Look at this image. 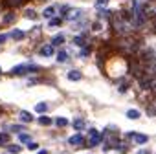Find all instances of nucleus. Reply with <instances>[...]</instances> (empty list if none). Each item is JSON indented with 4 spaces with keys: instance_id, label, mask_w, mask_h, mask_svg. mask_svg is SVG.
<instances>
[{
    "instance_id": "nucleus-1",
    "label": "nucleus",
    "mask_w": 156,
    "mask_h": 154,
    "mask_svg": "<svg viewBox=\"0 0 156 154\" xmlns=\"http://www.w3.org/2000/svg\"><path fill=\"white\" fill-rule=\"evenodd\" d=\"M141 11L147 19H156V0H147L141 6Z\"/></svg>"
},
{
    "instance_id": "nucleus-2",
    "label": "nucleus",
    "mask_w": 156,
    "mask_h": 154,
    "mask_svg": "<svg viewBox=\"0 0 156 154\" xmlns=\"http://www.w3.org/2000/svg\"><path fill=\"white\" fill-rule=\"evenodd\" d=\"M28 2V0H2V6L6 9H15V8H20Z\"/></svg>"
},
{
    "instance_id": "nucleus-3",
    "label": "nucleus",
    "mask_w": 156,
    "mask_h": 154,
    "mask_svg": "<svg viewBox=\"0 0 156 154\" xmlns=\"http://www.w3.org/2000/svg\"><path fill=\"white\" fill-rule=\"evenodd\" d=\"M85 15V11L83 9H70L68 11V15L64 17L66 20H70V22H75V20H81V17Z\"/></svg>"
},
{
    "instance_id": "nucleus-4",
    "label": "nucleus",
    "mask_w": 156,
    "mask_h": 154,
    "mask_svg": "<svg viewBox=\"0 0 156 154\" xmlns=\"http://www.w3.org/2000/svg\"><path fill=\"white\" fill-rule=\"evenodd\" d=\"M101 139H103V136H99L96 128H90V139H88L87 147H96V145H99Z\"/></svg>"
},
{
    "instance_id": "nucleus-5",
    "label": "nucleus",
    "mask_w": 156,
    "mask_h": 154,
    "mask_svg": "<svg viewBox=\"0 0 156 154\" xmlns=\"http://www.w3.org/2000/svg\"><path fill=\"white\" fill-rule=\"evenodd\" d=\"M15 17H17V15H15V11H13V9H9V11H6L2 17H0V22H2V26H8V24H11V22L15 20Z\"/></svg>"
},
{
    "instance_id": "nucleus-6",
    "label": "nucleus",
    "mask_w": 156,
    "mask_h": 154,
    "mask_svg": "<svg viewBox=\"0 0 156 154\" xmlns=\"http://www.w3.org/2000/svg\"><path fill=\"white\" fill-rule=\"evenodd\" d=\"M68 143H70L72 147H85V138H83L81 134H73V136L68 139Z\"/></svg>"
},
{
    "instance_id": "nucleus-7",
    "label": "nucleus",
    "mask_w": 156,
    "mask_h": 154,
    "mask_svg": "<svg viewBox=\"0 0 156 154\" xmlns=\"http://www.w3.org/2000/svg\"><path fill=\"white\" fill-rule=\"evenodd\" d=\"M129 138H130L134 143H138V145H143V143L149 141V136H145V134H134V132H130Z\"/></svg>"
},
{
    "instance_id": "nucleus-8",
    "label": "nucleus",
    "mask_w": 156,
    "mask_h": 154,
    "mask_svg": "<svg viewBox=\"0 0 156 154\" xmlns=\"http://www.w3.org/2000/svg\"><path fill=\"white\" fill-rule=\"evenodd\" d=\"M9 39H13V40H22V39H26V31H22V30H11V31H9Z\"/></svg>"
},
{
    "instance_id": "nucleus-9",
    "label": "nucleus",
    "mask_w": 156,
    "mask_h": 154,
    "mask_svg": "<svg viewBox=\"0 0 156 154\" xmlns=\"http://www.w3.org/2000/svg\"><path fill=\"white\" fill-rule=\"evenodd\" d=\"M39 53H41L42 57H51V55L55 53V50H53V46H51V44H44V46L39 50Z\"/></svg>"
},
{
    "instance_id": "nucleus-10",
    "label": "nucleus",
    "mask_w": 156,
    "mask_h": 154,
    "mask_svg": "<svg viewBox=\"0 0 156 154\" xmlns=\"http://www.w3.org/2000/svg\"><path fill=\"white\" fill-rule=\"evenodd\" d=\"M19 119H20L22 123H31V121H33V116H31L30 112H26V110H20V112H19Z\"/></svg>"
},
{
    "instance_id": "nucleus-11",
    "label": "nucleus",
    "mask_w": 156,
    "mask_h": 154,
    "mask_svg": "<svg viewBox=\"0 0 156 154\" xmlns=\"http://www.w3.org/2000/svg\"><path fill=\"white\" fill-rule=\"evenodd\" d=\"M81 77H83V73L79 70H70L68 72V79L70 81H81Z\"/></svg>"
},
{
    "instance_id": "nucleus-12",
    "label": "nucleus",
    "mask_w": 156,
    "mask_h": 154,
    "mask_svg": "<svg viewBox=\"0 0 156 154\" xmlns=\"http://www.w3.org/2000/svg\"><path fill=\"white\" fill-rule=\"evenodd\" d=\"M55 11H57L55 6H50V8H46V9L42 11V17H44V19H53V17H55Z\"/></svg>"
},
{
    "instance_id": "nucleus-13",
    "label": "nucleus",
    "mask_w": 156,
    "mask_h": 154,
    "mask_svg": "<svg viewBox=\"0 0 156 154\" xmlns=\"http://www.w3.org/2000/svg\"><path fill=\"white\" fill-rule=\"evenodd\" d=\"M61 24H62V17H53V19L48 22L50 28H57V26H61Z\"/></svg>"
},
{
    "instance_id": "nucleus-14",
    "label": "nucleus",
    "mask_w": 156,
    "mask_h": 154,
    "mask_svg": "<svg viewBox=\"0 0 156 154\" xmlns=\"http://www.w3.org/2000/svg\"><path fill=\"white\" fill-rule=\"evenodd\" d=\"M9 138H11V136H9L8 132H0V145H8V143H9Z\"/></svg>"
},
{
    "instance_id": "nucleus-15",
    "label": "nucleus",
    "mask_w": 156,
    "mask_h": 154,
    "mask_svg": "<svg viewBox=\"0 0 156 154\" xmlns=\"http://www.w3.org/2000/svg\"><path fill=\"white\" fill-rule=\"evenodd\" d=\"M51 46H61V44H64V37L62 35H57V37H53V40L50 42Z\"/></svg>"
},
{
    "instance_id": "nucleus-16",
    "label": "nucleus",
    "mask_w": 156,
    "mask_h": 154,
    "mask_svg": "<svg viewBox=\"0 0 156 154\" xmlns=\"http://www.w3.org/2000/svg\"><path fill=\"white\" fill-rule=\"evenodd\" d=\"M46 110H48V105H46V103H37V105H35V112L44 114Z\"/></svg>"
},
{
    "instance_id": "nucleus-17",
    "label": "nucleus",
    "mask_w": 156,
    "mask_h": 154,
    "mask_svg": "<svg viewBox=\"0 0 156 154\" xmlns=\"http://www.w3.org/2000/svg\"><path fill=\"white\" fill-rule=\"evenodd\" d=\"M20 150H22L20 145H8V152H9V154H19Z\"/></svg>"
},
{
    "instance_id": "nucleus-18",
    "label": "nucleus",
    "mask_w": 156,
    "mask_h": 154,
    "mask_svg": "<svg viewBox=\"0 0 156 154\" xmlns=\"http://www.w3.org/2000/svg\"><path fill=\"white\" fill-rule=\"evenodd\" d=\"M73 128H75V130H83V128H85V121H83V119H75V121H73Z\"/></svg>"
},
{
    "instance_id": "nucleus-19",
    "label": "nucleus",
    "mask_w": 156,
    "mask_h": 154,
    "mask_svg": "<svg viewBox=\"0 0 156 154\" xmlns=\"http://www.w3.org/2000/svg\"><path fill=\"white\" fill-rule=\"evenodd\" d=\"M66 59H68V53H66L64 50L57 53V62H66Z\"/></svg>"
},
{
    "instance_id": "nucleus-20",
    "label": "nucleus",
    "mask_w": 156,
    "mask_h": 154,
    "mask_svg": "<svg viewBox=\"0 0 156 154\" xmlns=\"http://www.w3.org/2000/svg\"><path fill=\"white\" fill-rule=\"evenodd\" d=\"M127 117H129V119H138V117H140V112H138V110H129V112H127Z\"/></svg>"
},
{
    "instance_id": "nucleus-21",
    "label": "nucleus",
    "mask_w": 156,
    "mask_h": 154,
    "mask_svg": "<svg viewBox=\"0 0 156 154\" xmlns=\"http://www.w3.org/2000/svg\"><path fill=\"white\" fill-rule=\"evenodd\" d=\"M39 123H41V125H46V127H48V125H51V119H50L48 116H41V117H39Z\"/></svg>"
},
{
    "instance_id": "nucleus-22",
    "label": "nucleus",
    "mask_w": 156,
    "mask_h": 154,
    "mask_svg": "<svg viewBox=\"0 0 156 154\" xmlns=\"http://www.w3.org/2000/svg\"><path fill=\"white\" fill-rule=\"evenodd\" d=\"M55 125H57V127H66V125H68V119H66V117H57V119H55Z\"/></svg>"
},
{
    "instance_id": "nucleus-23",
    "label": "nucleus",
    "mask_w": 156,
    "mask_h": 154,
    "mask_svg": "<svg viewBox=\"0 0 156 154\" xmlns=\"http://www.w3.org/2000/svg\"><path fill=\"white\" fill-rule=\"evenodd\" d=\"M19 139H20L22 143H30V141H31V138H30V134H20V136H19Z\"/></svg>"
},
{
    "instance_id": "nucleus-24",
    "label": "nucleus",
    "mask_w": 156,
    "mask_h": 154,
    "mask_svg": "<svg viewBox=\"0 0 156 154\" xmlns=\"http://www.w3.org/2000/svg\"><path fill=\"white\" fill-rule=\"evenodd\" d=\"M73 44H77V46H85V37H75V39H73Z\"/></svg>"
},
{
    "instance_id": "nucleus-25",
    "label": "nucleus",
    "mask_w": 156,
    "mask_h": 154,
    "mask_svg": "<svg viewBox=\"0 0 156 154\" xmlns=\"http://www.w3.org/2000/svg\"><path fill=\"white\" fill-rule=\"evenodd\" d=\"M28 149H30V150H37V149H39V143H35V141H30V143H28Z\"/></svg>"
},
{
    "instance_id": "nucleus-26",
    "label": "nucleus",
    "mask_w": 156,
    "mask_h": 154,
    "mask_svg": "<svg viewBox=\"0 0 156 154\" xmlns=\"http://www.w3.org/2000/svg\"><path fill=\"white\" fill-rule=\"evenodd\" d=\"M11 130H15V132H20V130H24V128H22L20 125H13V127H11Z\"/></svg>"
},
{
    "instance_id": "nucleus-27",
    "label": "nucleus",
    "mask_w": 156,
    "mask_h": 154,
    "mask_svg": "<svg viewBox=\"0 0 156 154\" xmlns=\"http://www.w3.org/2000/svg\"><path fill=\"white\" fill-rule=\"evenodd\" d=\"M26 17H31V19H35V17H37V13H35V11H26Z\"/></svg>"
},
{
    "instance_id": "nucleus-28",
    "label": "nucleus",
    "mask_w": 156,
    "mask_h": 154,
    "mask_svg": "<svg viewBox=\"0 0 156 154\" xmlns=\"http://www.w3.org/2000/svg\"><path fill=\"white\" fill-rule=\"evenodd\" d=\"M107 2H108V0H98V6L103 8V6H107Z\"/></svg>"
},
{
    "instance_id": "nucleus-29",
    "label": "nucleus",
    "mask_w": 156,
    "mask_h": 154,
    "mask_svg": "<svg viewBox=\"0 0 156 154\" xmlns=\"http://www.w3.org/2000/svg\"><path fill=\"white\" fill-rule=\"evenodd\" d=\"M8 37H9V35H0V44L6 42V40H8Z\"/></svg>"
},
{
    "instance_id": "nucleus-30",
    "label": "nucleus",
    "mask_w": 156,
    "mask_h": 154,
    "mask_svg": "<svg viewBox=\"0 0 156 154\" xmlns=\"http://www.w3.org/2000/svg\"><path fill=\"white\" fill-rule=\"evenodd\" d=\"M37 154H48V150H41V152H37Z\"/></svg>"
},
{
    "instance_id": "nucleus-31",
    "label": "nucleus",
    "mask_w": 156,
    "mask_h": 154,
    "mask_svg": "<svg viewBox=\"0 0 156 154\" xmlns=\"http://www.w3.org/2000/svg\"><path fill=\"white\" fill-rule=\"evenodd\" d=\"M154 30H156V22H154Z\"/></svg>"
}]
</instances>
